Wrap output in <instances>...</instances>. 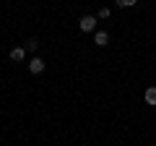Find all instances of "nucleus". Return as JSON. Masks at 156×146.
Masks as SVG:
<instances>
[{
	"instance_id": "nucleus-6",
	"label": "nucleus",
	"mask_w": 156,
	"mask_h": 146,
	"mask_svg": "<svg viewBox=\"0 0 156 146\" xmlns=\"http://www.w3.org/2000/svg\"><path fill=\"white\" fill-rule=\"evenodd\" d=\"M37 47H39L37 39H29V42H26V52H37Z\"/></svg>"
},
{
	"instance_id": "nucleus-1",
	"label": "nucleus",
	"mask_w": 156,
	"mask_h": 146,
	"mask_svg": "<svg viewBox=\"0 0 156 146\" xmlns=\"http://www.w3.org/2000/svg\"><path fill=\"white\" fill-rule=\"evenodd\" d=\"M78 26H81V31H94L96 29V16H81Z\"/></svg>"
},
{
	"instance_id": "nucleus-8",
	"label": "nucleus",
	"mask_w": 156,
	"mask_h": 146,
	"mask_svg": "<svg viewBox=\"0 0 156 146\" xmlns=\"http://www.w3.org/2000/svg\"><path fill=\"white\" fill-rule=\"evenodd\" d=\"M109 13H112L109 8H101V11H99V18H109Z\"/></svg>"
},
{
	"instance_id": "nucleus-3",
	"label": "nucleus",
	"mask_w": 156,
	"mask_h": 146,
	"mask_svg": "<svg viewBox=\"0 0 156 146\" xmlns=\"http://www.w3.org/2000/svg\"><path fill=\"white\" fill-rule=\"evenodd\" d=\"M8 57H11L13 63H21L23 57H26V47H13V50L8 52Z\"/></svg>"
},
{
	"instance_id": "nucleus-5",
	"label": "nucleus",
	"mask_w": 156,
	"mask_h": 146,
	"mask_svg": "<svg viewBox=\"0 0 156 146\" xmlns=\"http://www.w3.org/2000/svg\"><path fill=\"white\" fill-rule=\"evenodd\" d=\"M143 99H146V104H151V107L156 104V86H148V89H146Z\"/></svg>"
},
{
	"instance_id": "nucleus-2",
	"label": "nucleus",
	"mask_w": 156,
	"mask_h": 146,
	"mask_svg": "<svg viewBox=\"0 0 156 146\" xmlns=\"http://www.w3.org/2000/svg\"><path fill=\"white\" fill-rule=\"evenodd\" d=\"M29 73H34V76L44 73V60H42V57H31V60H29Z\"/></svg>"
},
{
	"instance_id": "nucleus-4",
	"label": "nucleus",
	"mask_w": 156,
	"mask_h": 146,
	"mask_svg": "<svg viewBox=\"0 0 156 146\" xmlns=\"http://www.w3.org/2000/svg\"><path fill=\"white\" fill-rule=\"evenodd\" d=\"M94 42L99 47H107V45H109V34H107V31H96L94 34Z\"/></svg>"
},
{
	"instance_id": "nucleus-7",
	"label": "nucleus",
	"mask_w": 156,
	"mask_h": 146,
	"mask_svg": "<svg viewBox=\"0 0 156 146\" xmlns=\"http://www.w3.org/2000/svg\"><path fill=\"white\" fill-rule=\"evenodd\" d=\"M117 5H120V8H133L135 0H117Z\"/></svg>"
}]
</instances>
